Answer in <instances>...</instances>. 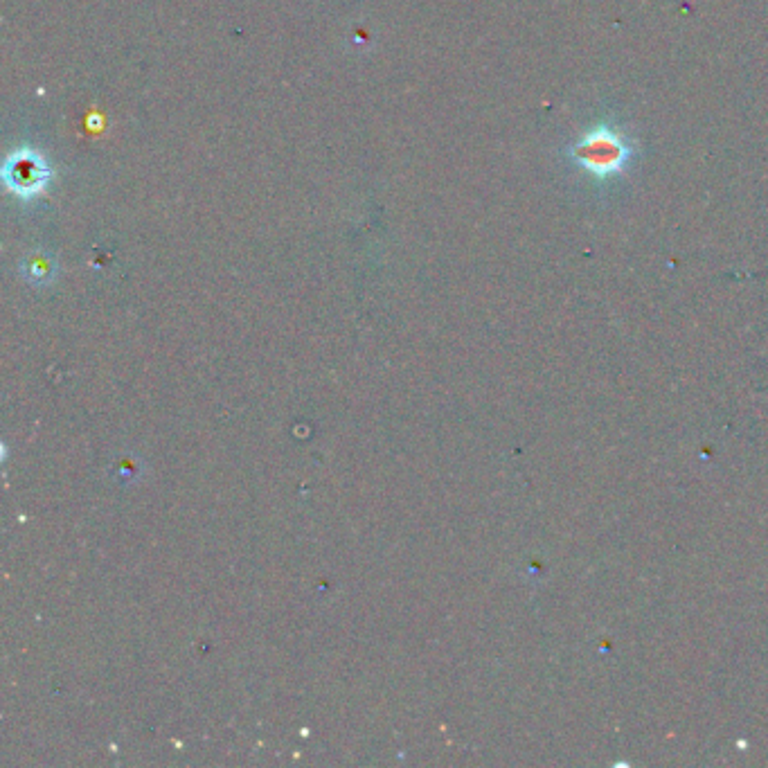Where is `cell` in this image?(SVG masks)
I'll return each mask as SVG.
<instances>
[{
  "label": "cell",
  "mask_w": 768,
  "mask_h": 768,
  "mask_svg": "<svg viewBox=\"0 0 768 768\" xmlns=\"http://www.w3.org/2000/svg\"><path fill=\"white\" fill-rule=\"evenodd\" d=\"M566 156L586 181L606 185L627 176L638 158V142L615 120H600L568 142Z\"/></svg>",
  "instance_id": "6da1fadb"
},
{
  "label": "cell",
  "mask_w": 768,
  "mask_h": 768,
  "mask_svg": "<svg viewBox=\"0 0 768 768\" xmlns=\"http://www.w3.org/2000/svg\"><path fill=\"white\" fill-rule=\"evenodd\" d=\"M5 178L16 192L28 196L32 192H37L39 187L46 183L48 169L41 165V160L37 156L30 154V151H23V154H16L14 160L7 163Z\"/></svg>",
  "instance_id": "7a4b0ae2"
}]
</instances>
